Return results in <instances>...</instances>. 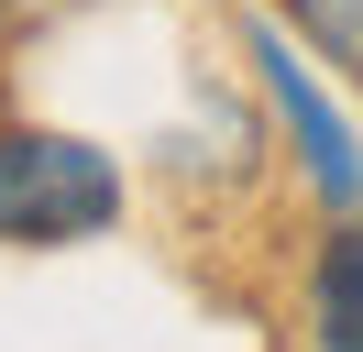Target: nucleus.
Returning a JSON list of instances; mask_svg holds the SVG:
<instances>
[{"label": "nucleus", "mask_w": 363, "mask_h": 352, "mask_svg": "<svg viewBox=\"0 0 363 352\" xmlns=\"http://www.w3.org/2000/svg\"><path fill=\"white\" fill-rule=\"evenodd\" d=\"M253 66H264L275 110H286L297 154H308V176H319V198H330V209H352V198H363V154H352V132H341V110L308 88V66L286 55V33H253Z\"/></svg>", "instance_id": "2"}, {"label": "nucleus", "mask_w": 363, "mask_h": 352, "mask_svg": "<svg viewBox=\"0 0 363 352\" xmlns=\"http://www.w3.org/2000/svg\"><path fill=\"white\" fill-rule=\"evenodd\" d=\"M308 330L319 352H363V231H330V253L308 275Z\"/></svg>", "instance_id": "3"}, {"label": "nucleus", "mask_w": 363, "mask_h": 352, "mask_svg": "<svg viewBox=\"0 0 363 352\" xmlns=\"http://www.w3.org/2000/svg\"><path fill=\"white\" fill-rule=\"evenodd\" d=\"M121 220V165L77 132H45V121H11L0 132V242L23 253H55V242H89Z\"/></svg>", "instance_id": "1"}, {"label": "nucleus", "mask_w": 363, "mask_h": 352, "mask_svg": "<svg viewBox=\"0 0 363 352\" xmlns=\"http://www.w3.org/2000/svg\"><path fill=\"white\" fill-rule=\"evenodd\" d=\"M286 11H297V33H308L330 66H352V77H363V0H286Z\"/></svg>", "instance_id": "4"}, {"label": "nucleus", "mask_w": 363, "mask_h": 352, "mask_svg": "<svg viewBox=\"0 0 363 352\" xmlns=\"http://www.w3.org/2000/svg\"><path fill=\"white\" fill-rule=\"evenodd\" d=\"M33 11H55V0H0V33H23Z\"/></svg>", "instance_id": "5"}]
</instances>
